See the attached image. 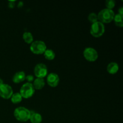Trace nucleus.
<instances>
[{
    "label": "nucleus",
    "mask_w": 123,
    "mask_h": 123,
    "mask_svg": "<svg viewBox=\"0 0 123 123\" xmlns=\"http://www.w3.org/2000/svg\"><path fill=\"white\" fill-rule=\"evenodd\" d=\"M88 19L91 24H94V23L98 21L97 14L95 13H91L90 14H89L88 16Z\"/></svg>",
    "instance_id": "nucleus-18"
},
{
    "label": "nucleus",
    "mask_w": 123,
    "mask_h": 123,
    "mask_svg": "<svg viewBox=\"0 0 123 123\" xmlns=\"http://www.w3.org/2000/svg\"><path fill=\"white\" fill-rule=\"evenodd\" d=\"M115 24L118 27H123V16L120 15L118 13L115 14L114 18Z\"/></svg>",
    "instance_id": "nucleus-17"
},
{
    "label": "nucleus",
    "mask_w": 123,
    "mask_h": 123,
    "mask_svg": "<svg viewBox=\"0 0 123 123\" xmlns=\"http://www.w3.org/2000/svg\"><path fill=\"white\" fill-rule=\"evenodd\" d=\"M42 120V116L39 113L31 111V116L29 120L31 123H41Z\"/></svg>",
    "instance_id": "nucleus-13"
},
{
    "label": "nucleus",
    "mask_w": 123,
    "mask_h": 123,
    "mask_svg": "<svg viewBox=\"0 0 123 123\" xmlns=\"http://www.w3.org/2000/svg\"><path fill=\"white\" fill-rule=\"evenodd\" d=\"M25 80H27V82L29 83H32V82L34 81V77L32 75H27L26 76V78H25Z\"/></svg>",
    "instance_id": "nucleus-20"
},
{
    "label": "nucleus",
    "mask_w": 123,
    "mask_h": 123,
    "mask_svg": "<svg viewBox=\"0 0 123 123\" xmlns=\"http://www.w3.org/2000/svg\"><path fill=\"white\" fill-rule=\"evenodd\" d=\"M34 73L37 78L44 79L48 75V68L45 64L43 63H38L35 66Z\"/></svg>",
    "instance_id": "nucleus-7"
},
{
    "label": "nucleus",
    "mask_w": 123,
    "mask_h": 123,
    "mask_svg": "<svg viewBox=\"0 0 123 123\" xmlns=\"http://www.w3.org/2000/svg\"><path fill=\"white\" fill-rule=\"evenodd\" d=\"M3 84H4L3 80L1 79H0V86H1V85H2Z\"/></svg>",
    "instance_id": "nucleus-23"
},
{
    "label": "nucleus",
    "mask_w": 123,
    "mask_h": 123,
    "mask_svg": "<svg viewBox=\"0 0 123 123\" xmlns=\"http://www.w3.org/2000/svg\"><path fill=\"white\" fill-rule=\"evenodd\" d=\"M119 70V65L117 62H111L107 66V72L111 74H116Z\"/></svg>",
    "instance_id": "nucleus-12"
},
{
    "label": "nucleus",
    "mask_w": 123,
    "mask_h": 123,
    "mask_svg": "<svg viewBox=\"0 0 123 123\" xmlns=\"http://www.w3.org/2000/svg\"><path fill=\"white\" fill-rule=\"evenodd\" d=\"M105 5L108 9L112 10L115 6V1L114 0H107L105 2Z\"/></svg>",
    "instance_id": "nucleus-19"
},
{
    "label": "nucleus",
    "mask_w": 123,
    "mask_h": 123,
    "mask_svg": "<svg viewBox=\"0 0 123 123\" xmlns=\"http://www.w3.org/2000/svg\"><path fill=\"white\" fill-rule=\"evenodd\" d=\"M105 32V26L103 23L99 21L92 24L90 28V33L94 37H100Z\"/></svg>",
    "instance_id": "nucleus-3"
},
{
    "label": "nucleus",
    "mask_w": 123,
    "mask_h": 123,
    "mask_svg": "<svg viewBox=\"0 0 123 123\" xmlns=\"http://www.w3.org/2000/svg\"><path fill=\"white\" fill-rule=\"evenodd\" d=\"M43 55H44L45 59H46L47 60H49V61H52V60H54L55 58V53L52 49H47L44 52Z\"/></svg>",
    "instance_id": "nucleus-14"
},
{
    "label": "nucleus",
    "mask_w": 123,
    "mask_h": 123,
    "mask_svg": "<svg viewBox=\"0 0 123 123\" xmlns=\"http://www.w3.org/2000/svg\"><path fill=\"white\" fill-rule=\"evenodd\" d=\"M22 97L21 95L19 92H16V93H13L12 97H10L11 102L14 104H18V103H20L22 100Z\"/></svg>",
    "instance_id": "nucleus-15"
},
{
    "label": "nucleus",
    "mask_w": 123,
    "mask_h": 123,
    "mask_svg": "<svg viewBox=\"0 0 123 123\" xmlns=\"http://www.w3.org/2000/svg\"><path fill=\"white\" fill-rule=\"evenodd\" d=\"M35 90L32 83L26 82L21 86L19 93L22 98H30L34 94Z\"/></svg>",
    "instance_id": "nucleus-5"
},
{
    "label": "nucleus",
    "mask_w": 123,
    "mask_h": 123,
    "mask_svg": "<svg viewBox=\"0 0 123 123\" xmlns=\"http://www.w3.org/2000/svg\"><path fill=\"white\" fill-rule=\"evenodd\" d=\"M13 94V90L10 85L3 84L0 86V97L4 99H9Z\"/></svg>",
    "instance_id": "nucleus-8"
},
{
    "label": "nucleus",
    "mask_w": 123,
    "mask_h": 123,
    "mask_svg": "<svg viewBox=\"0 0 123 123\" xmlns=\"http://www.w3.org/2000/svg\"><path fill=\"white\" fill-rule=\"evenodd\" d=\"M47 49L46 44L44 42L41 40L34 41L30 46V50L36 55H42L44 54Z\"/></svg>",
    "instance_id": "nucleus-4"
},
{
    "label": "nucleus",
    "mask_w": 123,
    "mask_h": 123,
    "mask_svg": "<svg viewBox=\"0 0 123 123\" xmlns=\"http://www.w3.org/2000/svg\"><path fill=\"white\" fill-rule=\"evenodd\" d=\"M15 6V1H9L8 2V7L10 8H13Z\"/></svg>",
    "instance_id": "nucleus-21"
},
{
    "label": "nucleus",
    "mask_w": 123,
    "mask_h": 123,
    "mask_svg": "<svg viewBox=\"0 0 123 123\" xmlns=\"http://www.w3.org/2000/svg\"><path fill=\"white\" fill-rule=\"evenodd\" d=\"M23 39L25 43L31 44L33 42V36L30 32H25L23 34Z\"/></svg>",
    "instance_id": "nucleus-16"
},
{
    "label": "nucleus",
    "mask_w": 123,
    "mask_h": 123,
    "mask_svg": "<svg viewBox=\"0 0 123 123\" xmlns=\"http://www.w3.org/2000/svg\"><path fill=\"white\" fill-rule=\"evenodd\" d=\"M35 90H42L45 85V81L43 78H37L34 80L33 83H32Z\"/></svg>",
    "instance_id": "nucleus-11"
},
{
    "label": "nucleus",
    "mask_w": 123,
    "mask_h": 123,
    "mask_svg": "<svg viewBox=\"0 0 123 123\" xmlns=\"http://www.w3.org/2000/svg\"><path fill=\"white\" fill-rule=\"evenodd\" d=\"M25 78L26 74L25 72L23 71H19L14 74L13 77V81L15 84H19L22 82H24L25 80Z\"/></svg>",
    "instance_id": "nucleus-10"
},
{
    "label": "nucleus",
    "mask_w": 123,
    "mask_h": 123,
    "mask_svg": "<svg viewBox=\"0 0 123 123\" xmlns=\"http://www.w3.org/2000/svg\"><path fill=\"white\" fill-rule=\"evenodd\" d=\"M118 14L120 15L123 16V7H120L118 10Z\"/></svg>",
    "instance_id": "nucleus-22"
},
{
    "label": "nucleus",
    "mask_w": 123,
    "mask_h": 123,
    "mask_svg": "<svg viewBox=\"0 0 123 123\" xmlns=\"http://www.w3.org/2000/svg\"><path fill=\"white\" fill-rule=\"evenodd\" d=\"M60 77L55 73H50L47 75L46 82L51 87H56L60 83Z\"/></svg>",
    "instance_id": "nucleus-9"
},
{
    "label": "nucleus",
    "mask_w": 123,
    "mask_h": 123,
    "mask_svg": "<svg viewBox=\"0 0 123 123\" xmlns=\"http://www.w3.org/2000/svg\"><path fill=\"white\" fill-rule=\"evenodd\" d=\"M85 60L90 62H94L98 59V54L97 50L93 48L88 47L84 49L83 52Z\"/></svg>",
    "instance_id": "nucleus-6"
},
{
    "label": "nucleus",
    "mask_w": 123,
    "mask_h": 123,
    "mask_svg": "<svg viewBox=\"0 0 123 123\" xmlns=\"http://www.w3.org/2000/svg\"><path fill=\"white\" fill-rule=\"evenodd\" d=\"M115 13L112 10L104 8L97 14L98 21L104 24H109L114 20Z\"/></svg>",
    "instance_id": "nucleus-2"
},
{
    "label": "nucleus",
    "mask_w": 123,
    "mask_h": 123,
    "mask_svg": "<svg viewBox=\"0 0 123 123\" xmlns=\"http://www.w3.org/2000/svg\"><path fill=\"white\" fill-rule=\"evenodd\" d=\"M31 111L25 107H18L14 111V117L18 121L26 122L30 120Z\"/></svg>",
    "instance_id": "nucleus-1"
}]
</instances>
